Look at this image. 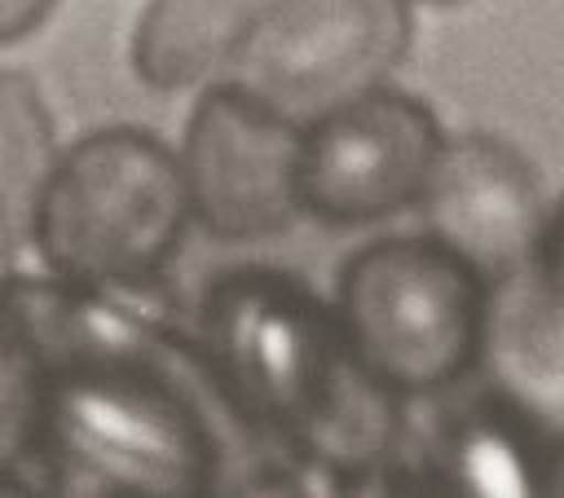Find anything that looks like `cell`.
Here are the masks:
<instances>
[{
    "instance_id": "11",
    "label": "cell",
    "mask_w": 564,
    "mask_h": 498,
    "mask_svg": "<svg viewBox=\"0 0 564 498\" xmlns=\"http://www.w3.org/2000/svg\"><path fill=\"white\" fill-rule=\"evenodd\" d=\"M62 353L40 317L31 278L0 282V489H40V419Z\"/></svg>"
},
{
    "instance_id": "14",
    "label": "cell",
    "mask_w": 564,
    "mask_h": 498,
    "mask_svg": "<svg viewBox=\"0 0 564 498\" xmlns=\"http://www.w3.org/2000/svg\"><path fill=\"white\" fill-rule=\"evenodd\" d=\"M533 273L564 291V198L546 212V225H542V238H538Z\"/></svg>"
},
{
    "instance_id": "13",
    "label": "cell",
    "mask_w": 564,
    "mask_h": 498,
    "mask_svg": "<svg viewBox=\"0 0 564 498\" xmlns=\"http://www.w3.org/2000/svg\"><path fill=\"white\" fill-rule=\"evenodd\" d=\"M57 0H0V48L31 40L48 18Z\"/></svg>"
},
{
    "instance_id": "1",
    "label": "cell",
    "mask_w": 564,
    "mask_h": 498,
    "mask_svg": "<svg viewBox=\"0 0 564 498\" xmlns=\"http://www.w3.org/2000/svg\"><path fill=\"white\" fill-rule=\"evenodd\" d=\"M194 335L242 419L295 472L366 489L405 480V397L348 353L330 300L273 264H234L198 300Z\"/></svg>"
},
{
    "instance_id": "12",
    "label": "cell",
    "mask_w": 564,
    "mask_h": 498,
    "mask_svg": "<svg viewBox=\"0 0 564 498\" xmlns=\"http://www.w3.org/2000/svg\"><path fill=\"white\" fill-rule=\"evenodd\" d=\"M62 141L40 84L22 71H0V282L18 273L35 238V212Z\"/></svg>"
},
{
    "instance_id": "15",
    "label": "cell",
    "mask_w": 564,
    "mask_h": 498,
    "mask_svg": "<svg viewBox=\"0 0 564 498\" xmlns=\"http://www.w3.org/2000/svg\"><path fill=\"white\" fill-rule=\"evenodd\" d=\"M546 494H564V432L551 436V458H546Z\"/></svg>"
},
{
    "instance_id": "8",
    "label": "cell",
    "mask_w": 564,
    "mask_h": 498,
    "mask_svg": "<svg viewBox=\"0 0 564 498\" xmlns=\"http://www.w3.org/2000/svg\"><path fill=\"white\" fill-rule=\"evenodd\" d=\"M494 392L551 436L564 432V291L533 269L489 291L485 357Z\"/></svg>"
},
{
    "instance_id": "4",
    "label": "cell",
    "mask_w": 564,
    "mask_h": 498,
    "mask_svg": "<svg viewBox=\"0 0 564 498\" xmlns=\"http://www.w3.org/2000/svg\"><path fill=\"white\" fill-rule=\"evenodd\" d=\"M300 132V119L238 79L198 88L176 141L194 229L216 242H269L295 229L304 220Z\"/></svg>"
},
{
    "instance_id": "3",
    "label": "cell",
    "mask_w": 564,
    "mask_h": 498,
    "mask_svg": "<svg viewBox=\"0 0 564 498\" xmlns=\"http://www.w3.org/2000/svg\"><path fill=\"white\" fill-rule=\"evenodd\" d=\"M489 291L432 234H392L339 264L330 313L357 366L388 392L419 401L480 370Z\"/></svg>"
},
{
    "instance_id": "7",
    "label": "cell",
    "mask_w": 564,
    "mask_h": 498,
    "mask_svg": "<svg viewBox=\"0 0 564 498\" xmlns=\"http://www.w3.org/2000/svg\"><path fill=\"white\" fill-rule=\"evenodd\" d=\"M414 212L423 216V234L498 286L533 269L551 203L533 163L511 141L494 132H445Z\"/></svg>"
},
{
    "instance_id": "9",
    "label": "cell",
    "mask_w": 564,
    "mask_h": 498,
    "mask_svg": "<svg viewBox=\"0 0 564 498\" xmlns=\"http://www.w3.org/2000/svg\"><path fill=\"white\" fill-rule=\"evenodd\" d=\"M546 458L551 432L489 388L436 427L419 480L454 494H538L546 489Z\"/></svg>"
},
{
    "instance_id": "10",
    "label": "cell",
    "mask_w": 564,
    "mask_h": 498,
    "mask_svg": "<svg viewBox=\"0 0 564 498\" xmlns=\"http://www.w3.org/2000/svg\"><path fill=\"white\" fill-rule=\"evenodd\" d=\"M269 0H145L128 62L150 93H198L229 79Z\"/></svg>"
},
{
    "instance_id": "5",
    "label": "cell",
    "mask_w": 564,
    "mask_h": 498,
    "mask_svg": "<svg viewBox=\"0 0 564 498\" xmlns=\"http://www.w3.org/2000/svg\"><path fill=\"white\" fill-rule=\"evenodd\" d=\"M410 48V0H269L229 79L308 123L392 84Z\"/></svg>"
},
{
    "instance_id": "2",
    "label": "cell",
    "mask_w": 564,
    "mask_h": 498,
    "mask_svg": "<svg viewBox=\"0 0 564 498\" xmlns=\"http://www.w3.org/2000/svg\"><path fill=\"white\" fill-rule=\"evenodd\" d=\"M189 229L176 145L137 123H106L57 150L31 247L66 286L141 295L167 278Z\"/></svg>"
},
{
    "instance_id": "6",
    "label": "cell",
    "mask_w": 564,
    "mask_h": 498,
    "mask_svg": "<svg viewBox=\"0 0 564 498\" xmlns=\"http://www.w3.org/2000/svg\"><path fill=\"white\" fill-rule=\"evenodd\" d=\"M445 128L436 110L379 84L322 110L300 132V203L330 229H361L419 207Z\"/></svg>"
},
{
    "instance_id": "16",
    "label": "cell",
    "mask_w": 564,
    "mask_h": 498,
    "mask_svg": "<svg viewBox=\"0 0 564 498\" xmlns=\"http://www.w3.org/2000/svg\"><path fill=\"white\" fill-rule=\"evenodd\" d=\"M410 4H436V9H454V4H467V0H410Z\"/></svg>"
}]
</instances>
